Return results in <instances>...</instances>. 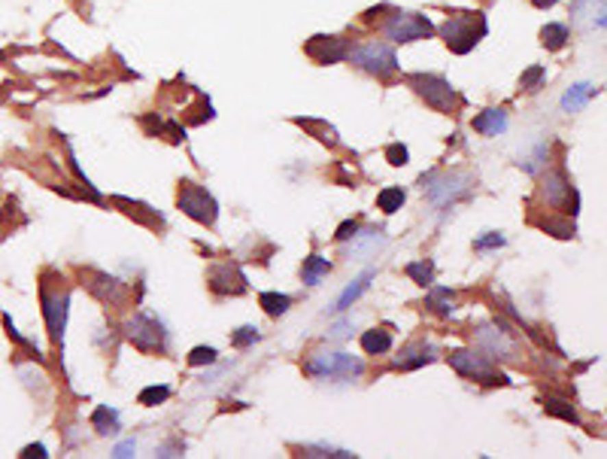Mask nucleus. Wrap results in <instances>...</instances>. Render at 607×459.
I'll return each mask as SVG.
<instances>
[{
	"mask_svg": "<svg viewBox=\"0 0 607 459\" xmlns=\"http://www.w3.org/2000/svg\"><path fill=\"white\" fill-rule=\"evenodd\" d=\"M383 34L392 43H416V40H428L434 34V22L422 12H392L383 25Z\"/></svg>",
	"mask_w": 607,
	"mask_h": 459,
	"instance_id": "nucleus-4",
	"label": "nucleus"
},
{
	"mask_svg": "<svg viewBox=\"0 0 607 459\" xmlns=\"http://www.w3.org/2000/svg\"><path fill=\"white\" fill-rule=\"evenodd\" d=\"M67 305H70V295L67 289L58 286V292H52L43 283V316H46V326H49V338L55 344L64 341V329H67Z\"/></svg>",
	"mask_w": 607,
	"mask_h": 459,
	"instance_id": "nucleus-9",
	"label": "nucleus"
},
{
	"mask_svg": "<svg viewBox=\"0 0 607 459\" xmlns=\"http://www.w3.org/2000/svg\"><path fill=\"white\" fill-rule=\"evenodd\" d=\"M556 0H534V6H553Z\"/></svg>",
	"mask_w": 607,
	"mask_h": 459,
	"instance_id": "nucleus-42",
	"label": "nucleus"
},
{
	"mask_svg": "<svg viewBox=\"0 0 607 459\" xmlns=\"http://www.w3.org/2000/svg\"><path fill=\"white\" fill-rule=\"evenodd\" d=\"M125 335L137 350L143 353H161L167 347V331L161 326L158 316L152 314H134L128 322H125Z\"/></svg>",
	"mask_w": 607,
	"mask_h": 459,
	"instance_id": "nucleus-5",
	"label": "nucleus"
},
{
	"mask_svg": "<svg viewBox=\"0 0 607 459\" xmlns=\"http://www.w3.org/2000/svg\"><path fill=\"white\" fill-rule=\"evenodd\" d=\"M407 274H410L419 286H434V262H428V259L410 262L407 265Z\"/></svg>",
	"mask_w": 607,
	"mask_h": 459,
	"instance_id": "nucleus-28",
	"label": "nucleus"
},
{
	"mask_svg": "<svg viewBox=\"0 0 607 459\" xmlns=\"http://www.w3.org/2000/svg\"><path fill=\"white\" fill-rule=\"evenodd\" d=\"M441 356V350L434 344H425V341H416L410 347H404L395 359V368L401 371H413V368H422V365H432L434 359Z\"/></svg>",
	"mask_w": 607,
	"mask_h": 459,
	"instance_id": "nucleus-15",
	"label": "nucleus"
},
{
	"mask_svg": "<svg viewBox=\"0 0 607 459\" xmlns=\"http://www.w3.org/2000/svg\"><path fill=\"white\" fill-rule=\"evenodd\" d=\"M349 58L352 64H358L364 73L377 76V80H392L398 73V58H395V49L389 43H364L358 49H349Z\"/></svg>",
	"mask_w": 607,
	"mask_h": 459,
	"instance_id": "nucleus-3",
	"label": "nucleus"
},
{
	"mask_svg": "<svg viewBox=\"0 0 607 459\" xmlns=\"http://www.w3.org/2000/svg\"><path fill=\"white\" fill-rule=\"evenodd\" d=\"M543 76H547V70H543V67L538 64V67H532V70H525V73H522V80H519V86H522V89H528V91H532V89H534V86H538V82L543 80Z\"/></svg>",
	"mask_w": 607,
	"mask_h": 459,
	"instance_id": "nucleus-36",
	"label": "nucleus"
},
{
	"mask_svg": "<svg viewBox=\"0 0 607 459\" xmlns=\"http://www.w3.org/2000/svg\"><path fill=\"white\" fill-rule=\"evenodd\" d=\"M22 456H25V459H31V456H40V459H43V456H49V454H46L43 444H31V447L22 450Z\"/></svg>",
	"mask_w": 607,
	"mask_h": 459,
	"instance_id": "nucleus-40",
	"label": "nucleus"
},
{
	"mask_svg": "<svg viewBox=\"0 0 607 459\" xmlns=\"http://www.w3.org/2000/svg\"><path fill=\"white\" fill-rule=\"evenodd\" d=\"M155 456H182V447L179 444H171V447H158Z\"/></svg>",
	"mask_w": 607,
	"mask_h": 459,
	"instance_id": "nucleus-41",
	"label": "nucleus"
},
{
	"mask_svg": "<svg viewBox=\"0 0 607 459\" xmlns=\"http://www.w3.org/2000/svg\"><path fill=\"white\" fill-rule=\"evenodd\" d=\"M307 52L313 55L319 64H337V61L349 58V46L340 37H313L307 43Z\"/></svg>",
	"mask_w": 607,
	"mask_h": 459,
	"instance_id": "nucleus-14",
	"label": "nucleus"
},
{
	"mask_svg": "<svg viewBox=\"0 0 607 459\" xmlns=\"http://www.w3.org/2000/svg\"><path fill=\"white\" fill-rule=\"evenodd\" d=\"M449 365L462 374V377L480 380V384H507V377L492 365V356L474 350H453L449 353Z\"/></svg>",
	"mask_w": 607,
	"mask_h": 459,
	"instance_id": "nucleus-6",
	"label": "nucleus"
},
{
	"mask_svg": "<svg viewBox=\"0 0 607 459\" xmlns=\"http://www.w3.org/2000/svg\"><path fill=\"white\" fill-rule=\"evenodd\" d=\"M176 204H179L182 213H188L192 219H197V222H203V225H213V222H216V216H219V204H216V198L210 195L207 189L195 186V183H182Z\"/></svg>",
	"mask_w": 607,
	"mask_h": 459,
	"instance_id": "nucleus-8",
	"label": "nucleus"
},
{
	"mask_svg": "<svg viewBox=\"0 0 607 459\" xmlns=\"http://www.w3.org/2000/svg\"><path fill=\"white\" fill-rule=\"evenodd\" d=\"M210 289L219 295H240V292H246V277L240 274L237 265L222 262L210 271Z\"/></svg>",
	"mask_w": 607,
	"mask_h": 459,
	"instance_id": "nucleus-13",
	"label": "nucleus"
},
{
	"mask_svg": "<svg viewBox=\"0 0 607 459\" xmlns=\"http://www.w3.org/2000/svg\"><path fill=\"white\" fill-rule=\"evenodd\" d=\"M428 307L437 310L441 316H449L456 310V295L449 292V289L437 286V289H432V295H428Z\"/></svg>",
	"mask_w": 607,
	"mask_h": 459,
	"instance_id": "nucleus-26",
	"label": "nucleus"
},
{
	"mask_svg": "<svg viewBox=\"0 0 607 459\" xmlns=\"http://www.w3.org/2000/svg\"><path fill=\"white\" fill-rule=\"evenodd\" d=\"M507 241H504V235L501 231H486L483 237H477L474 241V250L477 252H486V250H498V246H504Z\"/></svg>",
	"mask_w": 607,
	"mask_h": 459,
	"instance_id": "nucleus-33",
	"label": "nucleus"
},
{
	"mask_svg": "<svg viewBox=\"0 0 607 459\" xmlns=\"http://www.w3.org/2000/svg\"><path fill=\"white\" fill-rule=\"evenodd\" d=\"M477 341L480 347L489 353L492 359H507L513 353V341L504 338V331H498L495 326H480L477 329Z\"/></svg>",
	"mask_w": 607,
	"mask_h": 459,
	"instance_id": "nucleus-17",
	"label": "nucleus"
},
{
	"mask_svg": "<svg viewBox=\"0 0 607 459\" xmlns=\"http://www.w3.org/2000/svg\"><path fill=\"white\" fill-rule=\"evenodd\" d=\"M258 301H261V307H264V314L273 316V320L288 314V307H292V298H288V295H280V292H264Z\"/></svg>",
	"mask_w": 607,
	"mask_h": 459,
	"instance_id": "nucleus-25",
	"label": "nucleus"
},
{
	"mask_svg": "<svg viewBox=\"0 0 607 459\" xmlns=\"http://www.w3.org/2000/svg\"><path fill=\"white\" fill-rule=\"evenodd\" d=\"M91 426L97 429V435H116L119 429H122V416H119L116 408L101 405V408H95V414H91Z\"/></svg>",
	"mask_w": 607,
	"mask_h": 459,
	"instance_id": "nucleus-22",
	"label": "nucleus"
},
{
	"mask_svg": "<svg viewBox=\"0 0 607 459\" xmlns=\"http://www.w3.org/2000/svg\"><path fill=\"white\" fill-rule=\"evenodd\" d=\"M486 34H489V25H486L483 12H458V16H449L441 25L443 43L453 49L456 55H468Z\"/></svg>",
	"mask_w": 607,
	"mask_h": 459,
	"instance_id": "nucleus-2",
	"label": "nucleus"
},
{
	"mask_svg": "<svg viewBox=\"0 0 607 459\" xmlns=\"http://www.w3.org/2000/svg\"><path fill=\"white\" fill-rule=\"evenodd\" d=\"M373 277H377V274H373V271H364L362 277H356V280H352V283H349L347 289H343V295H340V298H337V305L331 307V310H337V314H343V310H349V307H352V301H358V298H362V292H368V286H371V280H373Z\"/></svg>",
	"mask_w": 607,
	"mask_h": 459,
	"instance_id": "nucleus-21",
	"label": "nucleus"
},
{
	"mask_svg": "<svg viewBox=\"0 0 607 459\" xmlns=\"http://www.w3.org/2000/svg\"><path fill=\"white\" fill-rule=\"evenodd\" d=\"M474 131L486 134V137H498V134L507 131V113L504 110H483L480 116L474 119Z\"/></svg>",
	"mask_w": 607,
	"mask_h": 459,
	"instance_id": "nucleus-19",
	"label": "nucleus"
},
{
	"mask_svg": "<svg viewBox=\"0 0 607 459\" xmlns=\"http://www.w3.org/2000/svg\"><path fill=\"white\" fill-rule=\"evenodd\" d=\"M362 350L368 353V356H383V353L392 350V335L386 329L362 331Z\"/></svg>",
	"mask_w": 607,
	"mask_h": 459,
	"instance_id": "nucleus-23",
	"label": "nucleus"
},
{
	"mask_svg": "<svg viewBox=\"0 0 607 459\" xmlns=\"http://www.w3.org/2000/svg\"><path fill=\"white\" fill-rule=\"evenodd\" d=\"M304 456H331V459H349L356 456L352 450H343V447H331V444H307L304 447Z\"/></svg>",
	"mask_w": 607,
	"mask_h": 459,
	"instance_id": "nucleus-30",
	"label": "nucleus"
},
{
	"mask_svg": "<svg viewBox=\"0 0 607 459\" xmlns=\"http://www.w3.org/2000/svg\"><path fill=\"white\" fill-rule=\"evenodd\" d=\"M356 231H358V222H356V219H347V222H343L340 228H337V235H334V237L343 244V241H349V237L356 235Z\"/></svg>",
	"mask_w": 607,
	"mask_h": 459,
	"instance_id": "nucleus-38",
	"label": "nucleus"
},
{
	"mask_svg": "<svg viewBox=\"0 0 607 459\" xmlns=\"http://www.w3.org/2000/svg\"><path fill=\"white\" fill-rule=\"evenodd\" d=\"M386 158H389V165H395V167H404L407 158H410V152H407V146L392 143L389 150H386Z\"/></svg>",
	"mask_w": 607,
	"mask_h": 459,
	"instance_id": "nucleus-35",
	"label": "nucleus"
},
{
	"mask_svg": "<svg viewBox=\"0 0 607 459\" xmlns=\"http://www.w3.org/2000/svg\"><path fill=\"white\" fill-rule=\"evenodd\" d=\"M598 86H592V82H577V86H571L568 91L562 95V110L565 113H580L586 104L592 101V97L598 95Z\"/></svg>",
	"mask_w": 607,
	"mask_h": 459,
	"instance_id": "nucleus-18",
	"label": "nucleus"
},
{
	"mask_svg": "<svg viewBox=\"0 0 607 459\" xmlns=\"http://www.w3.org/2000/svg\"><path fill=\"white\" fill-rule=\"evenodd\" d=\"M343 244H347V256H352V259L373 256L377 250L386 246V235H383V228H364V231H356V235Z\"/></svg>",
	"mask_w": 607,
	"mask_h": 459,
	"instance_id": "nucleus-16",
	"label": "nucleus"
},
{
	"mask_svg": "<svg viewBox=\"0 0 607 459\" xmlns=\"http://www.w3.org/2000/svg\"><path fill=\"white\" fill-rule=\"evenodd\" d=\"M410 89L416 91V95L422 97V101L428 104V107L441 110V113H449L458 104V95L456 89L449 86L443 76H434V73H416L410 76Z\"/></svg>",
	"mask_w": 607,
	"mask_h": 459,
	"instance_id": "nucleus-7",
	"label": "nucleus"
},
{
	"mask_svg": "<svg viewBox=\"0 0 607 459\" xmlns=\"http://www.w3.org/2000/svg\"><path fill=\"white\" fill-rule=\"evenodd\" d=\"M541 192H543V198H547L549 207H562V204H571V216H577V204H580V198H577V192L571 189V183L565 180V174L549 171L547 176H543Z\"/></svg>",
	"mask_w": 607,
	"mask_h": 459,
	"instance_id": "nucleus-12",
	"label": "nucleus"
},
{
	"mask_svg": "<svg viewBox=\"0 0 607 459\" xmlns=\"http://www.w3.org/2000/svg\"><path fill=\"white\" fill-rule=\"evenodd\" d=\"M404 201H407V192L401 186H389L377 195V207L383 210V213H398V210L404 207Z\"/></svg>",
	"mask_w": 607,
	"mask_h": 459,
	"instance_id": "nucleus-24",
	"label": "nucleus"
},
{
	"mask_svg": "<svg viewBox=\"0 0 607 459\" xmlns=\"http://www.w3.org/2000/svg\"><path fill=\"white\" fill-rule=\"evenodd\" d=\"M167 395H171V386H146V390L140 392V405L155 408V405H161V401H167Z\"/></svg>",
	"mask_w": 607,
	"mask_h": 459,
	"instance_id": "nucleus-31",
	"label": "nucleus"
},
{
	"mask_svg": "<svg viewBox=\"0 0 607 459\" xmlns=\"http://www.w3.org/2000/svg\"><path fill=\"white\" fill-rule=\"evenodd\" d=\"M258 338H261V331L256 326H240L234 335H231V344H234V347H249V344H256Z\"/></svg>",
	"mask_w": 607,
	"mask_h": 459,
	"instance_id": "nucleus-32",
	"label": "nucleus"
},
{
	"mask_svg": "<svg viewBox=\"0 0 607 459\" xmlns=\"http://www.w3.org/2000/svg\"><path fill=\"white\" fill-rule=\"evenodd\" d=\"M468 176L464 174H456V176H422V189H425V195L432 198V204H437V207H447L453 198L464 195L468 192Z\"/></svg>",
	"mask_w": 607,
	"mask_h": 459,
	"instance_id": "nucleus-10",
	"label": "nucleus"
},
{
	"mask_svg": "<svg viewBox=\"0 0 607 459\" xmlns=\"http://www.w3.org/2000/svg\"><path fill=\"white\" fill-rule=\"evenodd\" d=\"M134 454H137V441H134V438H131V441H122V444H119V447H116V454H112V456L125 459V456H134Z\"/></svg>",
	"mask_w": 607,
	"mask_h": 459,
	"instance_id": "nucleus-39",
	"label": "nucleus"
},
{
	"mask_svg": "<svg viewBox=\"0 0 607 459\" xmlns=\"http://www.w3.org/2000/svg\"><path fill=\"white\" fill-rule=\"evenodd\" d=\"M568 37H571L568 25H547L541 31V43L547 49H562L565 43H568Z\"/></svg>",
	"mask_w": 607,
	"mask_h": 459,
	"instance_id": "nucleus-27",
	"label": "nucleus"
},
{
	"mask_svg": "<svg viewBox=\"0 0 607 459\" xmlns=\"http://www.w3.org/2000/svg\"><path fill=\"white\" fill-rule=\"evenodd\" d=\"M331 274V262L325 256H319V252H313V256L304 259V268H301V277L307 286H319L322 280H325Z\"/></svg>",
	"mask_w": 607,
	"mask_h": 459,
	"instance_id": "nucleus-20",
	"label": "nucleus"
},
{
	"mask_svg": "<svg viewBox=\"0 0 607 459\" xmlns=\"http://www.w3.org/2000/svg\"><path fill=\"white\" fill-rule=\"evenodd\" d=\"M604 0H574L571 6V25L583 34L604 31Z\"/></svg>",
	"mask_w": 607,
	"mask_h": 459,
	"instance_id": "nucleus-11",
	"label": "nucleus"
},
{
	"mask_svg": "<svg viewBox=\"0 0 607 459\" xmlns=\"http://www.w3.org/2000/svg\"><path fill=\"white\" fill-rule=\"evenodd\" d=\"M543 411L553 414V416H562L565 423H577V411L571 401H562V399H547L543 401Z\"/></svg>",
	"mask_w": 607,
	"mask_h": 459,
	"instance_id": "nucleus-29",
	"label": "nucleus"
},
{
	"mask_svg": "<svg viewBox=\"0 0 607 459\" xmlns=\"http://www.w3.org/2000/svg\"><path fill=\"white\" fill-rule=\"evenodd\" d=\"M349 335H352V322H337V326L328 331V341H347Z\"/></svg>",
	"mask_w": 607,
	"mask_h": 459,
	"instance_id": "nucleus-37",
	"label": "nucleus"
},
{
	"mask_svg": "<svg viewBox=\"0 0 607 459\" xmlns=\"http://www.w3.org/2000/svg\"><path fill=\"white\" fill-rule=\"evenodd\" d=\"M304 371L319 380H362L364 362L358 356H349L347 350H316L304 362Z\"/></svg>",
	"mask_w": 607,
	"mask_h": 459,
	"instance_id": "nucleus-1",
	"label": "nucleus"
},
{
	"mask_svg": "<svg viewBox=\"0 0 607 459\" xmlns=\"http://www.w3.org/2000/svg\"><path fill=\"white\" fill-rule=\"evenodd\" d=\"M216 356L219 353L213 347H195L192 353H188V365H213Z\"/></svg>",
	"mask_w": 607,
	"mask_h": 459,
	"instance_id": "nucleus-34",
	"label": "nucleus"
}]
</instances>
